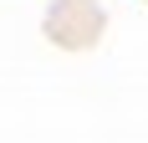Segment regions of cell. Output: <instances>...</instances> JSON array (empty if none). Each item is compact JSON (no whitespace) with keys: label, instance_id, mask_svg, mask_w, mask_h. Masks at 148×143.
I'll return each instance as SVG.
<instances>
[{"label":"cell","instance_id":"1","mask_svg":"<svg viewBox=\"0 0 148 143\" xmlns=\"http://www.w3.org/2000/svg\"><path fill=\"white\" fill-rule=\"evenodd\" d=\"M102 26L107 15L97 0H51V10H46V36L66 51H87V46L102 41Z\"/></svg>","mask_w":148,"mask_h":143}]
</instances>
